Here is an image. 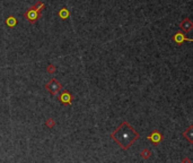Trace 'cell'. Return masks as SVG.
Listing matches in <instances>:
<instances>
[{
	"mask_svg": "<svg viewBox=\"0 0 193 163\" xmlns=\"http://www.w3.org/2000/svg\"><path fill=\"white\" fill-rule=\"evenodd\" d=\"M46 90L49 91V92H51V94L52 95H55L62 88V85L59 82H58L57 80H51L49 82V83L46 84Z\"/></svg>",
	"mask_w": 193,
	"mask_h": 163,
	"instance_id": "2",
	"label": "cell"
},
{
	"mask_svg": "<svg viewBox=\"0 0 193 163\" xmlns=\"http://www.w3.org/2000/svg\"><path fill=\"white\" fill-rule=\"evenodd\" d=\"M184 40H186V38H185L184 34H182V33H176V35L174 36V41L177 42V43H182Z\"/></svg>",
	"mask_w": 193,
	"mask_h": 163,
	"instance_id": "8",
	"label": "cell"
},
{
	"mask_svg": "<svg viewBox=\"0 0 193 163\" xmlns=\"http://www.w3.org/2000/svg\"><path fill=\"white\" fill-rule=\"evenodd\" d=\"M43 7H44V4H43V2H41V1H37L36 4L34 5L32 8H33L34 10H36V12H38V13H40V10H41Z\"/></svg>",
	"mask_w": 193,
	"mask_h": 163,
	"instance_id": "10",
	"label": "cell"
},
{
	"mask_svg": "<svg viewBox=\"0 0 193 163\" xmlns=\"http://www.w3.org/2000/svg\"><path fill=\"white\" fill-rule=\"evenodd\" d=\"M46 126H49V127H53L54 126V121L52 119H49L48 121H46Z\"/></svg>",
	"mask_w": 193,
	"mask_h": 163,
	"instance_id": "12",
	"label": "cell"
},
{
	"mask_svg": "<svg viewBox=\"0 0 193 163\" xmlns=\"http://www.w3.org/2000/svg\"><path fill=\"white\" fill-rule=\"evenodd\" d=\"M25 16H26V18L28 19L29 23H34V22H36V19L38 18V16H40V13L38 12H36V10H34L33 8H31L27 12V13L25 14Z\"/></svg>",
	"mask_w": 193,
	"mask_h": 163,
	"instance_id": "3",
	"label": "cell"
},
{
	"mask_svg": "<svg viewBox=\"0 0 193 163\" xmlns=\"http://www.w3.org/2000/svg\"><path fill=\"white\" fill-rule=\"evenodd\" d=\"M6 23H7V25L8 26H14V25H16L17 24V21H16V18H15V17L10 16V17H8V19L6 21Z\"/></svg>",
	"mask_w": 193,
	"mask_h": 163,
	"instance_id": "9",
	"label": "cell"
},
{
	"mask_svg": "<svg viewBox=\"0 0 193 163\" xmlns=\"http://www.w3.org/2000/svg\"><path fill=\"white\" fill-rule=\"evenodd\" d=\"M59 15H60L62 18H67V17L69 16V12H68L66 8H63L61 12H60V14H59Z\"/></svg>",
	"mask_w": 193,
	"mask_h": 163,
	"instance_id": "11",
	"label": "cell"
},
{
	"mask_svg": "<svg viewBox=\"0 0 193 163\" xmlns=\"http://www.w3.org/2000/svg\"><path fill=\"white\" fill-rule=\"evenodd\" d=\"M192 128H193L192 126H190L189 128H188V130H185L184 134H183V135L185 136V137L189 139V142H190V143H192V142H193V139H192V137H193V135H192Z\"/></svg>",
	"mask_w": 193,
	"mask_h": 163,
	"instance_id": "7",
	"label": "cell"
},
{
	"mask_svg": "<svg viewBox=\"0 0 193 163\" xmlns=\"http://www.w3.org/2000/svg\"><path fill=\"white\" fill-rule=\"evenodd\" d=\"M60 101H61L63 104H70L71 101H72V97H71V95H70L68 92H65L60 96Z\"/></svg>",
	"mask_w": 193,
	"mask_h": 163,
	"instance_id": "5",
	"label": "cell"
},
{
	"mask_svg": "<svg viewBox=\"0 0 193 163\" xmlns=\"http://www.w3.org/2000/svg\"><path fill=\"white\" fill-rule=\"evenodd\" d=\"M148 138H149V139H151V141H152L154 143H155V144H157V143H159L160 141L163 139V137H161V135H160L159 133L157 131V130H155V131H154V133H152V134L150 135V136H148Z\"/></svg>",
	"mask_w": 193,
	"mask_h": 163,
	"instance_id": "6",
	"label": "cell"
},
{
	"mask_svg": "<svg viewBox=\"0 0 193 163\" xmlns=\"http://www.w3.org/2000/svg\"><path fill=\"white\" fill-rule=\"evenodd\" d=\"M54 70H55V68H54L52 65H50L49 67H48V71H54Z\"/></svg>",
	"mask_w": 193,
	"mask_h": 163,
	"instance_id": "13",
	"label": "cell"
},
{
	"mask_svg": "<svg viewBox=\"0 0 193 163\" xmlns=\"http://www.w3.org/2000/svg\"><path fill=\"white\" fill-rule=\"evenodd\" d=\"M111 137L122 150L127 151L139 138V134L132 126L129 125L127 121H123L112 133Z\"/></svg>",
	"mask_w": 193,
	"mask_h": 163,
	"instance_id": "1",
	"label": "cell"
},
{
	"mask_svg": "<svg viewBox=\"0 0 193 163\" xmlns=\"http://www.w3.org/2000/svg\"><path fill=\"white\" fill-rule=\"evenodd\" d=\"M181 29L185 33H188V32H191V29H192V21L190 19V18H185L183 19V22L181 23V25H180Z\"/></svg>",
	"mask_w": 193,
	"mask_h": 163,
	"instance_id": "4",
	"label": "cell"
}]
</instances>
